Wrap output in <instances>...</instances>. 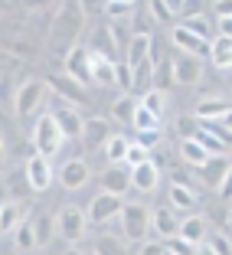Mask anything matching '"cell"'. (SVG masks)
<instances>
[{
	"instance_id": "obj_39",
	"label": "cell",
	"mask_w": 232,
	"mask_h": 255,
	"mask_svg": "<svg viewBox=\"0 0 232 255\" xmlns=\"http://www.w3.org/2000/svg\"><path fill=\"white\" fill-rule=\"evenodd\" d=\"M118 85L124 92H134V69H131V62H121L118 66Z\"/></svg>"
},
{
	"instance_id": "obj_31",
	"label": "cell",
	"mask_w": 232,
	"mask_h": 255,
	"mask_svg": "<svg viewBox=\"0 0 232 255\" xmlns=\"http://www.w3.org/2000/svg\"><path fill=\"white\" fill-rule=\"evenodd\" d=\"M131 125H134V131H150V128H160V115H154L147 105H137Z\"/></svg>"
},
{
	"instance_id": "obj_46",
	"label": "cell",
	"mask_w": 232,
	"mask_h": 255,
	"mask_svg": "<svg viewBox=\"0 0 232 255\" xmlns=\"http://www.w3.org/2000/svg\"><path fill=\"white\" fill-rule=\"evenodd\" d=\"M213 7H216V13H219V16H232V0H216Z\"/></svg>"
},
{
	"instance_id": "obj_17",
	"label": "cell",
	"mask_w": 232,
	"mask_h": 255,
	"mask_svg": "<svg viewBox=\"0 0 232 255\" xmlns=\"http://www.w3.org/2000/svg\"><path fill=\"white\" fill-rule=\"evenodd\" d=\"M131 177H134V190H141V193H154L160 187V167L154 160H144V164L131 167Z\"/></svg>"
},
{
	"instance_id": "obj_44",
	"label": "cell",
	"mask_w": 232,
	"mask_h": 255,
	"mask_svg": "<svg viewBox=\"0 0 232 255\" xmlns=\"http://www.w3.org/2000/svg\"><path fill=\"white\" fill-rule=\"evenodd\" d=\"M20 3H23V10H33L36 13V10H46L53 0H20Z\"/></svg>"
},
{
	"instance_id": "obj_2",
	"label": "cell",
	"mask_w": 232,
	"mask_h": 255,
	"mask_svg": "<svg viewBox=\"0 0 232 255\" xmlns=\"http://www.w3.org/2000/svg\"><path fill=\"white\" fill-rule=\"evenodd\" d=\"M62 141H66V131L59 128V121H56V115H39L36 118V128H33V147L39 150V154H46V157H56L62 147Z\"/></svg>"
},
{
	"instance_id": "obj_51",
	"label": "cell",
	"mask_w": 232,
	"mask_h": 255,
	"mask_svg": "<svg viewBox=\"0 0 232 255\" xmlns=\"http://www.w3.org/2000/svg\"><path fill=\"white\" fill-rule=\"evenodd\" d=\"M121 3H134V0H121Z\"/></svg>"
},
{
	"instance_id": "obj_16",
	"label": "cell",
	"mask_w": 232,
	"mask_h": 255,
	"mask_svg": "<svg viewBox=\"0 0 232 255\" xmlns=\"http://www.w3.org/2000/svg\"><path fill=\"white\" fill-rule=\"evenodd\" d=\"M92 82L95 85H118V66L112 56L92 53Z\"/></svg>"
},
{
	"instance_id": "obj_26",
	"label": "cell",
	"mask_w": 232,
	"mask_h": 255,
	"mask_svg": "<svg viewBox=\"0 0 232 255\" xmlns=\"http://www.w3.org/2000/svg\"><path fill=\"white\" fill-rule=\"evenodd\" d=\"M167 190H170V206H173V210H193V206H196V193H193L190 183L173 180Z\"/></svg>"
},
{
	"instance_id": "obj_42",
	"label": "cell",
	"mask_w": 232,
	"mask_h": 255,
	"mask_svg": "<svg viewBox=\"0 0 232 255\" xmlns=\"http://www.w3.org/2000/svg\"><path fill=\"white\" fill-rule=\"evenodd\" d=\"M134 141H137V144H144V147H154V144H160V128H150V131H137Z\"/></svg>"
},
{
	"instance_id": "obj_15",
	"label": "cell",
	"mask_w": 232,
	"mask_h": 255,
	"mask_svg": "<svg viewBox=\"0 0 232 255\" xmlns=\"http://www.w3.org/2000/svg\"><path fill=\"white\" fill-rule=\"evenodd\" d=\"M232 112V102H226V98H200L193 108L196 121H226Z\"/></svg>"
},
{
	"instance_id": "obj_45",
	"label": "cell",
	"mask_w": 232,
	"mask_h": 255,
	"mask_svg": "<svg viewBox=\"0 0 232 255\" xmlns=\"http://www.w3.org/2000/svg\"><path fill=\"white\" fill-rule=\"evenodd\" d=\"M193 13H203V0H187V7H183V16H193Z\"/></svg>"
},
{
	"instance_id": "obj_18",
	"label": "cell",
	"mask_w": 232,
	"mask_h": 255,
	"mask_svg": "<svg viewBox=\"0 0 232 255\" xmlns=\"http://www.w3.org/2000/svg\"><path fill=\"white\" fill-rule=\"evenodd\" d=\"M115 131L108 128V118H85V131H82V144L89 150L105 147V141L112 137Z\"/></svg>"
},
{
	"instance_id": "obj_19",
	"label": "cell",
	"mask_w": 232,
	"mask_h": 255,
	"mask_svg": "<svg viewBox=\"0 0 232 255\" xmlns=\"http://www.w3.org/2000/svg\"><path fill=\"white\" fill-rule=\"evenodd\" d=\"M154 59V36L150 33H134V36L127 39V59L131 66H141V62Z\"/></svg>"
},
{
	"instance_id": "obj_22",
	"label": "cell",
	"mask_w": 232,
	"mask_h": 255,
	"mask_svg": "<svg viewBox=\"0 0 232 255\" xmlns=\"http://www.w3.org/2000/svg\"><path fill=\"white\" fill-rule=\"evenodd\" d=\"M180 223H183V219H177V213H173V210H154V219H150V226H154L157 239L180 236Z\"/></svg>"
},
{
	"instance_id": "obj_34",
	"label": "cell",
	"mask_w": 232,
	"mask_h": 255,
	"mask_svg": "<svg viewBox=\"0 0 232 255\" xmlns=\"http://www.w3.org/2000/svg\"><path fill=\"white\" fill-rule=\"evenodd\" d=\"M33 226H36V233H39V242L53 239V216H49V213H36V216H33Z\"/></svg>"
},
{
	"instance_id": "obj_47",
	"label": "cell",
	"mask_w": 232,
	"mask_h": 255,
	"mask_svg": "<svg viewBox=\"0 0 232 255\" xmlns=\"http://www.w3.org/2000/svg\"><path fill=\"white\" fill-rule=\"evenodd\" d=\"M219 33L232 36V16H219Z\"/></svg>"
},
{
	"instance_id": "obj_9",
	"label": "cell",
	"mask_w": 232,
	"mask_h": 255,
	"mask_svg": "<svg viewBox=\"0 0 232 255\" xmlns=\"http://www.w3.org/2000/svg\"><path fill=\"white\" fill-rule=\"evenodd\" d=\"M23 173H26L30 190H36V193H43V190L53 187V167H49V157H46V154H39V150L33 154L30 160H26Z\"/></svg>"
},
{
	"instance_id": "obj_49",
	"label": "cell",
	"mask_w": 232,
	"mask_h": 255,
	"mask_svg": "<svg viewBox=\"0 0 232 255\" xmlns=\"http://www.w3.org/2000/svg\"><path fill=\"white\" fill-rule=\"evenodd\" d=\"M223 125H226V128H229V131H232V112H229V118H226V121H223Z\"/></svg>"
},
{
	"instance_id": "obj_43",
	"label": "cell",
	"mask_w": 232,
	"mask_h": 255,
	"mask_svg": "<svg viewBox=\"0 0 232 255\" xmlns=\"http://www.w3.org/2000/svg\"><path fill=\"white\" fill-rule=\"evenodd\" d=\"M223 200H232V167H229V173H226V180H223V187L216 190Z\"/></svg>"
},
{
	"instance_id": "obj_38",
	"label": "cell",
	"mask_w": 232,
	"mask_h": 255,
	"mask_svg": "<svg viewBox=\"0 0 232 255\" xmlns=\"http://www.w3.org/2000/svg\"><path fill=\"white\" fill-rule=\"evenodd\" d=\"M150 147H144V144H137V141H131V147H127V164L131 167H137V164H144V160H150V154H147Z\"/></svg>"
},
{
	"instance_id": "obj_12",
	"label": "cell",
	"mask_w": 232,
	"mask_h": 255,
	"mask_svg": "<svg viewBox=\"0 0 232 255\" xmlns=\"http://www.w3.org/2000/svg\"><path fill=\"white\" fill-rule=\"evenodd\" d=\"M89 177H92V170L82 157H69L59 167V187H66V190H82L89 183Z\"/></svg>"
},
{
	"instance_id": "obj_41",
	"label": "cell",
	"mask_w": 232,
	"mask_h": 255,
	"mask_svg": "<svg viewBox=\"0 0 232 255\" xmlns=\"http://www.w3.org/2000/svg\"><path fill=\"white\" fill-rule=\"evenodd\" d=\"M150 13H154V20H160V23H167L170 16H177L170 7H167V0H150Z\"/></svg>"
},
{
	"instance_id": "obj_8",
	"label": "cell",
	"mask_w": 232,
	"mask_h": 255,
	"mask_svg": "<svg viewBox=\"0 0 232 255\" xmlns=\"http://www.w3.org/2000/svg\"><path fill=\"white\" fill-rule=\"evenodd\" d=\"M170 39H173V46H177L180 53H190V56H213V43H210V39H203L200 33L187 30L183 23H177V26L170 30Z\"/></svg>"
},
{
	"instance_id": "obj_28",
	"label": "cell",
	"mask_w": 232,
	"mask_h": 255,
	"mask_svg": "<svg viewBox=\"0 0 232 255\" xmlns=\"http://www.w3.org/2000/svg\"><path fill=\"white\" fill-rule=\"evenodd\" d=\"M206 233H210V226H206V219H203V216H187L183 223H180V236L190 239V242H196V246L206 239Z\"/></svg>"
},
{
	"instance_id": "obj_24",
	"label": "cell",
	"mask_w": 232,
	"mask_h": 255,
	"mask_svg": "<svg viewBox=\"0 0 232 255\" xmlns=\"http://www.w3.org/2000/svg\"><path fill=\"white\" fill-rule=\"evenodd\" d=\"M23 223V210L16 200H3L0 203V229H3V236H13V229Z\"/></svg>"
},
{
	"instance_id": "obj_3",
	"label": "cell",
	"mask_w": 232,
	"mask_h": 255,
	"mask_svg": "<svg viewBox=\"0 0 232 255\" xmlns=\"http://www.w3.org/2000/svg\"><path fill=\"white\" fill-rule=\"evenodd\" d=\"M121 233H124V239H131L137 246V242L147 239V233L154 229L150 226V219H154V213L144 206V203H124V210H121Z\"/></svg>"
},
{
	"instance_id": "obj_48",
	"label": "cell",
	"mask_w": 232,
	"mask_h": 255,
	"mask_svg": "<svg viewBox=\"0 0 232 255\" xmlns=\"http://www.w3.org/2000/svg\"><path fill=\"white\" fill-rule=\"evenodd\" d=\"M167 7H170L173 13H183V7H187V0H167Z\"/></svg>"
},
{
	"instance_id": "obj_32",
	"label": "cell",
	"mask_w": 232,
	"mask_h": 255,
	"mask_svg": "<svg viewBox=\"0 0 232 255\" xmlns=\"http://www.w3.org/2000/svg\"><path fill=\"white\" fill-rule=\"evenodd\" d=\"M141 105H147L154 115H164V108H167V95L160 92V85H154L150 92H144V95H141Z\"/></svg>"
},
{
	"instance_id": "obj_6",
	"label": "cell",
	"mask_w": 232,
	"mask_h": 255,
	"mask_svg": "<svg viewBox=\"0 0 232 255\" xmlns=\"http://www.w3.org/2000/svg\"><path fill=\"white\" fill-rule=\"evenodd\" d=\"M121 210H124V203H121V193H112V190H102V193L95 196V200L89 203V219L95 226H105L108 219L121 216Z\"/></svg>"
},
{
	"instance_id": "obj_25",
	"label": "cell",
	"mask_w": 232,
	"mask_h": 255,
	"mask_svg": "<svg viewBox=\"0 0 232 255\" xmlns=\"http://www.w3.org/2000/svg\"><path fill=\"white\" fill-rule=\"evenodd\" d=\"M213 66L216 69H232V36H226V33H219L216 39H213Z\"/></svg>"
},
{
	"instance_id": "obj_35",
	"label": "cell",
	"mask_w": 232,
	"mask_h": 255,
	"mask_svg": "<svg viewBox=\"0 0 232 255\" xmlns=\"http://www.w3.org/2000/svg\"><path fill=\"white\" fill-rule=\"evenodd\" d=\"M134 10V3H121V0H105V16L108 20H124Z\"/></svg>"
},
{
	"instance_id": "obj_13",
	"label": "cell",
	"mask_w": 232,
	"mask_h": 255,
	"mask_svg": "<svg viewBox=\"0 0 232 255\" xmlns=\"http://www.w3.org/2000/svg\"><path fill=\"white\" fill-rule=\"evenodd\" d=\"M66 72L72 75V79H79L82 85H95V82H92V53H89V49H82V46L69 49V56H66Z\"/></svg>"
},
{
	"instance_id": "obj_50",
	"label": "cell",
	"mask_w": 232,
	"mask_h": 255,
	"mask_svg": "<svg viewBox=\"0 0 232 255\" xmlns=\"http://www.w3.org/2000/svg\"><path fill=\"white\" fill-rule=\"evenodd\" d=\"M226 223H229V229H232V210H229V213H226Z\"/></svg>"
},
{
	"instance_id": "obj_20",
	"label": "cell",
	"mask_w": 232,
	"mask_h": 255,
	"mask_svg": "<svg viewBox=\"0 0 232 255\" xmlns=\"http://www.w3.org/2000/svg\"><path fill=\"white\" fill-rule=\"evenodd\" d=\"M180 157H183V164H190V167H196V170H200V167L206 164L213 154L200 144V137H196V134H190V137H183V141H180Z\"/></svg>"
},
{
	"instance_id": "obj_1",
	"label": "cell",
	"mask_w": 232,
	"mask_h": 255,
	"mask_svg": "<svg viewBox=\"0 0 232 255\" xmlns=\"http://www.w3.org/2000/svg\"><path fill=\"white\" fill-rule=\"evenodd\" d=\"M85 30V3L82 0H62L53 20V49L66 59L69 49L79 46V36Z\"/></svg>"
},
{
	"instance_id": "obj_29",
	"label": "cell",
	"mask_w": 232,
	"mask_h": 255,
	"mask_svg": "<svg viewBox=\"0 0 232 255\" xmlns=\"http://www.w3.org/2000/svg\"><path fill=\"white\" fill-rule=\"evenodd\" d=\"M134 69V92H150L154 89V79H157V69H154V59L141 62V66H131Z\"/></svg>"
},
{
	"instance_id": "obj_40",
	"label": "cell",
	"mask_w": 232,
	"mask_h": 255,
	"mask_svg": "<svg viewBox=\"0 0 232 255\" xmlns=\"http://www.w3.org/2000/svg\"><path fill=\"white\" fill-rule=\"evenodd\" d=\"M134 252H141V255H164L167 252V239H160V242H137L134 246Z\"/></svg>"
},
{
	"instance_id": "obj_30",
	"label": "cell",
	"mask_w": 232,
	"mask_h": 255,
	"mask_svg": "<svg viewBox=\"0 0 232 255\" xmlns=\"http://www.w3.org/2000/svg\"><path fill=\"white\" fill-rule=\"evenodd\" d=\"M127 147H131V141H127L124 134H112L105 141V157H108V164H115V160H124L127 157Z\"/></svg>"
},
{
	"instance_id": "obj_11",
	"label": "cell",
	"mask_w": 232,
	"mask_h": 255,
	"mask_svg": "<svg viewBox=\"0 0 232 255\" xmlns=\"http://www.w3.org/2000/svg\"><path fill=\"white\" fill-rule=\"evenodd\" d=\"M203 79V56L180 53L173 59V82L177 85H196Z\"/></svg>"
},
{
	"instance_id": "obj_4",
	"label": "cell",
	"mask_w": 232,
	"mask_h": 255,
	"mask_svg": "<svg viewBox=\"0 0 232 255\" xmlns=\"http://www.w3.org/2000/svg\"><path fill=\"white\" fill-rule=\"evenodd\" d=\"M89 210H82V206H75V203H66L59 213H56V229H59V236L69 242V246H75L79 239H85V229H89Z\"/></svg>"
},
{
	"instance_id": "obj_10",
	"label": "cell",
	"mask_w": 232,
	"mask_h": 255,
	"mask_svg": "<svg viewBox=\"0 0 232 255\" xmlns=\"http://www.w3.org/2000/svg\"><path fill=\"white\" fill-rule=\"evenodd\" d=\"M102 187L112 190V193H121L124 196L127 190L134 187V177H131V164L127 160H115V164L105 167V173H102Z\"/></svg>"
},
{
	"instance_id": "obj_5",
	"label": "cell",
	"mask_w": 232,
	"mask_h": 255,
	"mask_svg": "<svg viewBox=\"0 0 232 255\" xmlns=\"http://www.w3.org/2000/svg\"><path fill=\"white\" fill-rule=\"evenodd\" d=\"M46 89H49V82L46 79H30V82H23L20 89H16V115L20 118H26V115H33L39 105H43L46 98Z\"/></svg>"
},
{
	"instance_id": "obj_14",
	"label": "cell",
	"mask_w": 232,
	"mask_h": 255,
	"mask_svg": "<svg viewBox=\"0 0 232 255\" xmlns=\"http://www.w3.org/2000/svg\"><path fill=\"white\" fill-rule=\"evenodd\" d=\"M229 167H232L229 154H213V157L200 167V173H203V180H206V187H213V190L223 187V180H226V173H229Z\"/></svg>"
},
{
	"instance_id": "obj_37",
	"label": "cell",
	"mask_w": 232,
	"mask_h": 255,
	"mask_svg": "<svg viewBox=\"0 0 232 255\" xmlns=\"http://www.w3.org/2000/svg\"><path fill=\"white\" fill-rule=\"evenodd\" d=\"M92 252H112V255H118V252H124V246H121L118 239H115V236H102V239L95 242V246H92Z\"/></svg>"
},
{
	"instance_id": "obj_33",
	"label": "cell",
	"mask_w": 232,
	"mask_h": 255,
	"mask_svg": "<svg viewBox=\"0 0 232 255\" xmlns=\"http://www.w3.org/2000/svg\"><path fill=\"white\" fill-rule=\"evenodd\" d=\"M183 26H187V30H193V33H200L203 39H216V33H213V26L210 23H206V16L203 13H193V16H187V20H183Z\"/></svg>"
},
{
	"instance_id": "obj_36",
	"label": "cell",
	"mask_w": 232,
	"mask_h": 255,
	"mask_svg": "<svg viewBox=\"0 0 232 255\" xmlns=\"http://www.w3.org/2000/svg\"><path fill=\"white\" fill-rule=\"evenodd\" d=\"M167 252H173V255H187V252H196V242L183 239V236H170V239H167Z\"/></svg>"
},
{
	"instance_id": "obj_21",
	"label": "cell",
	"mask_w": 232,
	"mask_h": 255,
	"mask_svg": "<svg viewBox=\"0 0 232 255\" xmlns=\"http://www.w3.org/2000/svg\"><path fill=\"white\" fill-rule=\"evenodd\" d=\"M39 246L43 242H39V233H36V226H33V219H23L13 229V249L16 252H36Z\"/></svg>"
},
{
	"instance_id": "obj_27",
	"label": "cell",
	"mask_w": 232,
	"mask_h": 255,
	"mask_svg": "<svg viewBox=\"0 0 232 255\" xmlns=\"http://www.w3.org/2000/svg\"><path fill=\"white\" fill-rule=\"evenodd\" d=\"M137 105H141V102L134 98V92H124V95H121L118 102L112 105V118H115V121H121V125H131V121H134Z\"/></svg>"
},
{
	"instance_id": "obj_7",
	"label": "cell",
	"mask_w": 232,
	"mask_h": 255,
	"mask_svg": "<svg viewBox=\"0 0 232 255\" xmlns=\"http://www.w3.org/2000/svg\"><path fill=\"white\" fill-rule=\"evenodd\" d=\"M72 105H75V102H69V98L56 95V98H53V115H56V121H59V128L66 131V137H82L85 121H82V115L75 112Z\"/></svg>"
},
{
	"instance_id": "obj_23",
	"label": "cell",
	"mask_w": 232,
	"mask_h": 255,
	"mask_svg": "<svg viewBox=\"0 0 232 255\" xmlns=\"http://www.w3.org/2000/svg\"><path fill=\"white\" fill-rule=\"evenodd\" d=\"M49 85H53L56 95L69 98V102H85V92H82V82L79 79H72V75H56V79H49Z\"/></svg>"
}]
</instances>
